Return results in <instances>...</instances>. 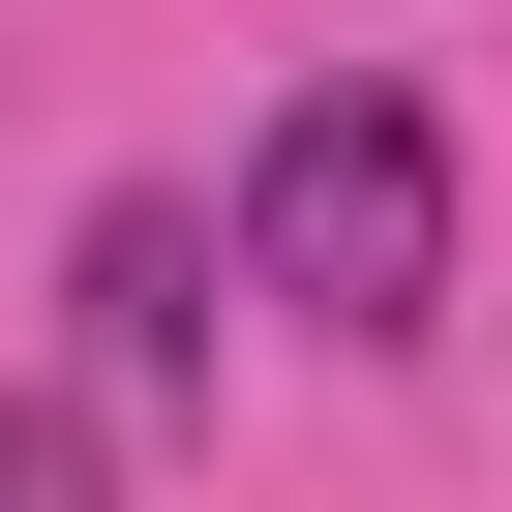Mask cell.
<instances>
[{"mask_svg":"<svg viewBox=\"0 0 512 512\" xmlns=\"http://www.w3.org/2000/svg\"><path fill=\"white\" fill-rule=\"evenodd\" d=\"M91 392H211V211H91Z\"/></svg>","mask_w":512,"mask_h":512,"instance_id":"cell-2","label":"cell"},{"mask_svg":"<svg viewBox=\"0 0 512 512\" xmlns=\"http://www.w3.org/2000/svg\"><path fill=\"white\" fill-rule=\"evenodd\" d=\"M0 512H121V482H91V422H61V392H0Z\"/></svg>","mask_w":512,"mask_h":512,"instance_id":"cell-3","label":"cell"},{"mask_svg":"<svg viewBox=\"0 0 512 512\" xmlns=\"http://www.w3.org/2000/svg\"><path fill=\"white\" fill-rule=\"evenodd\" d=\"M241 272H272L302 332H422L452 302V121L422 91H302L272 151H241Z\"/></svg>","mask_w":512,"mask_h":512,"instance_id":"cell-1","label":"cell"}]
</instances>
